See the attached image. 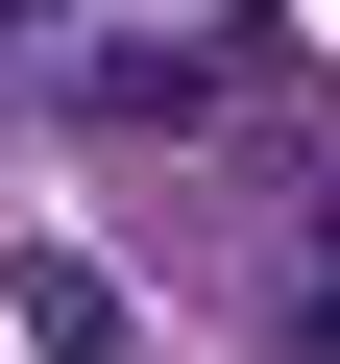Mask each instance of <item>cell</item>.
Here are the masks:
<instances>
[{
	"instance_id": "obj_3",
	"label": "cell",
	"mask_w": 340,
	"mask_h": 364,
	"mask_svg": "<svg viewBox=\"0 0 340 364\" xmlns=\"http://www.w3.org/2000/svg\"><path fill=\"white\" fill-rule=\"evenodd\" d=\"M25 25H49V0H0V49H25Z\"/></svg>"
},
{
	"instance_id": "obj_2",
	"label": "cell",
	"mask_w": 340,
	"mask_h": 364,
	"mask_svg": "<svg viewBox=\"0 0 340 364\" xmlns=\"http://www.w3.org/2000/svg\"><path fill=\"white\" fill-rule=\"evenodd\" d=\"M267 340H292V364H340V195L292 219V291H267Z\"/></svg>"
},
{
	"instance_id": "obj_1",
	"label": "cell",
	"mask_w": 340,
	"mask_h": 364,
	"mask_svg": "<svg viewBox=\"0 0 340 364\" xmlns=\"http://www.w3.org/2000/svg\"><path fill=\"white\" fill-rule=\"evenodd\" d=\"M25 364H122V267L97 243H25Z\"/></svg>"
}]
</instances>
